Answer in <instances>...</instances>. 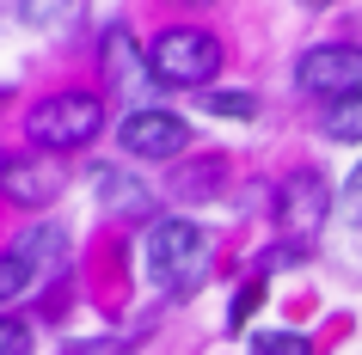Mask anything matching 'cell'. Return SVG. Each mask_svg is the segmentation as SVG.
<instances>
[{
	"label": "cell",
	"mask_w": 362,
	"mask_h": 355,
	"mask_svg": "<svg viewBox=\"0 0 362 355\" xmlns=\"http://www.w3.org/2000/svg\"><path fill=\"white\" fill-rule=\"evenodd\" d=\"M209 270V239H203V227L185 221V215H160L148 227V276L153 288H166V294H191L197 282Z\"/></svg>",
	"instance_id": "obj_1"
},
{
	"label": "cell",
	"mask_w": 362,
	"mask_h": 355,
	"mask_svg": "<svg viewBox=\"0 0 362 355\" xmlns=\"http://www.w3.org/2000/svg\"><path fill=\"white\" fill-rule=\"evenodd\" d=\"M221 68V43L197 25H166L148 49V74L160 86H209Z\"/></svg>",
	"instance_id": "obj_2"
},
{
	"label": "cell",
	"mask_w": 362,
	"mask_h": 355,
	"mask_svg": "<svg viewBox=\"0 0 362 355\" xmlns=\"http://www.w3.org/2000/svg\"><path fill=\"white\" fill-rule=\"evenodd\" d=\"M98 129H105V104H98L93 92H56V98H43L37 111L25 116V135H31L37 148H49V153L86 148Z\"/></svg>",
	"instance_id": "obj_3"
},
{
	"label": "cell",
	"mask_w": 362,
	"mask_h": 355,
	"mask_svg": "<svg viewBox=\"0 0 362 355\" xmlns=\"http://www.w3.org/2000/svg\"><path fill=\"white\" fill-rule=\"evenodd\" d=\"M295 86L307 98H325V104H344V98L362 92V49L356 43H320L295 61Z\"/></svg>",
	"instance_id": "obj_4"
},
{
	"label": "cell",
	"mask_w": 362,
	"mask_h": 355,
	"mask_svg": "<svg viewBox=\"0 0 362 355\" xmlns=\"http://www.w3.org/2000/svg\"><path fill=\"white\" fill-rule=\"evenodd\" d=\"M191 141V123L172 111H135L123 116V148L135 153V160H172V153Z\"/></svg>",
	"instance_id": "obj_5"
},
{
	"label": "cell",
	"mask_w": 362,
	"mask_h": 355,
	"mask_svg": "<svg viewBox=\"0 0 362 355\" xmlns=\"http://www.w3.org/2000/svg\"><path fill=\"white\" fill-rule=\"evenodd\" d=\"M62 184H68L62 160H6V172H0V190L19 208H49L62 196Z\"/></svg>",
	"instance_id": "obj_6"
},
{
	"label": "cell",
	"mask_w": 362,
	"mask_h": 355,
	"mask_svg": "<svg viewBox=\"0 0 362 355\" xmlns=\"http://www.w3.org/2000/svg\"><path fill=\"white\" fill-rule=\"evenodd\" d=\"M325 208H332V196H325L320 172H288V178H283V190H276V215H283L288 233H313V227L325 221Z\"/></svg>",
	"instance_id": "obj_7"
},
{
	"label": "cell",
	"mask_w": 362,
	"mask_h": 355,
	"mask_svg": "<svg viewBox=\"0 0 362 355\" xmlns=\"http://www.w3.org/2000/svg\"><path fill=\"white\" fill-rule=\"evenodd\" d=\"M93 190H98V208H111V215H148L153 208V190L141 178H129V172H117V166L98 172Z\"/></svg>",
	"instance_id": "obj_8"
},
{
	"label": "cell",
	"mask_w": 362,
	"mask_h": 355,
	"mask_svg": "<svg viewBox=\"0 0 362 355\" xmlns=\"http://www.w3.org/2000/svg\"><path fill=\"white\" fill-rule=\"evenodd\" d=\"M13 251H19L37 276H49V270H62V258H68V233H62V227H31Z\"/></svg>",
	"instance_id": "obj_9"
},
{
	"label": "cell",
	"mask_w": 362,
	"mask_h": 355,
	"mask_svg": "<svg viewBox=\"0 0 362 355\" xmlns=\"http://www.w3.org/2000/svg\"><path fill=\"white\" fill-rule=\"evenodd\" d=\"M221 178H228V166H221V160L178 166V172H172V196H178V203H203V196H215V190H221Z\"/></svg>",
	"instance_id": "obj_10"
},
{
	"label": "cell",
	"mask_w": 362,
	"mask_h": 355,
	"mask_svg": "<svg viewBox=\"0 0 362 355\" xmlns=\"http://www.w3.org/2000/svg\"><path fill=\"white\" fill-rule=\"evenodd\" d=\"M105 74H111V80L135 74V37H129V25H111V31H105Z\"/></svg>",
	"instance_id": "obj_11"
},
{
	"label": "cell",
	"mask_w": 362,
	"mask_h": 355,
	"mask_svg": "<svg viewBox=\"0 0 362 355\" xmlns=\"http://www.w3.org/2000/svg\"><path fill=\"white\" fill-rule=\"evenodd\" d=\"M325 135H332V141H362V92L325 111Z\"/></svg>",
	"instance_id": "obj_12"
},
{
	"label": "cell",
	"mask_w": 362,
	"mask_h": 355,
	"mask_svg": "<svg viewBox=\"0 0 362 355\" xmlns=\"http://www.w3.org/2000/svg\"><path fill=\"white\" fill-rule=\"evenodd\" d=\"M31 282H37V270H31L19 251H6V258H0V306H6V300H19Z\"/></svg>",
	"instance_id": "obj_13"
},
{
	"label": "cell",
	"mask_w": 362,
	"mask_h": 355,
	"mask_svg": "<svg viewBox=\"0 0 362 355\" xmlns=\"http://www.w3.org/2000/svg\"><path fill=\"white\" fill-rule=\"evenodd\" d=\"M203 111H215V116H233V123H246V116L258 111V98H252V92H209V98H203Z\"/></svg>",
	"instance_id": "obj_14"
},
{
	"label": "cell",
	"mask_w": 362,
	"mask_h": 355,
	"mask_svg": "<svg viewBox=\"0 0 362 355\" xmlns=\"http://www.w3.org/2000/svg\"><path fill=\"white\" fill-rule=\"evenodd\" d=\"M252 355H313V343H307L301 331H276V337H258Z\"/></svg>",
	"instance_id": "obj_15"
},
{
	"label": "cell",
	"mask_w": 362,
	"mask_h": 355,
	"mask_svg": "<svg viewBox=\"0 0 362 355\" xmlns=\"http://www.w3.org/2000/svg\"><path fill=\"white\" fill-rule=\"evenodd\" d=\"M0 355H31V331L19 318H0Z\"/></svg>",
	"instance_id": "obj_16"
},
{
	"label": "cell",
	"mask_w": 362,
	"mask_h": 355,
	"mask_svg": "<svg viewBox=\"0 0 362 355\" xmlns=\"http://www.w3.org/2000/svg\"><path fill=\"white\" fill-rule=\"evenodd\" d=\"M338 208H344V215H350V221L362 227V166L350 172V184H344V203H338Z\"/></svg>",
	"instance_id": "obj_17"
},
{
	"label": "cell",
	"mask_w": 362,
	"mask_h": 355,
	"mask_svg": "<svg viewBox=\"0 0 362 355\" xmlns=\"http://www.w3.org/2000/svg\"><path fill=\"white\" fill-rule=\"evenodd\" d=\"M0 172H6V160H0Z\"/></svg>",
	"instance_id": "obj_18"
}]
</instances>
